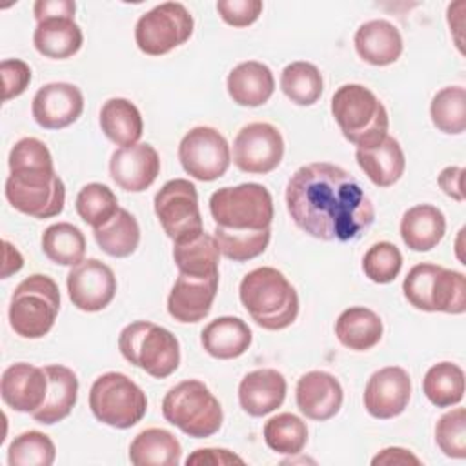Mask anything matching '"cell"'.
I'll use <instances>...</instances> for the list:
<instances>
[{"label": "cell", "instance_id": "6da1fadb", "mask_svg": "<svg viewBox=\"0 0 466 466\" xmlns=\"http://www.w3.org/2000/svg\"><path fill=\"white\" fill-rule=\"evenodd\" d=\"M286 206L299 229L326 242L355 240L375 220L359 180L329 162L299 167L288 182Z\"/></svg>", "mask_w": 466, "mask_h": 466}, {"label": "cell", "instance_id": "7a4b0ae2", "mask_svg": "<svg viewBox=\"0 0 466 466\" xmlns=\"http://www.w3.org/2000/svg\"><path fill=\"white\" fill-rule=\"evenodd\" d=\"M4 193L16 211L33 218H51L62 213L66 186L42 140L25 137L11 147Z\"/></svg>", "mask_w": 466, "mask_h": 466}, {"label": "cell", "instance_id": "3957f363", "mask_svg": "<svg viewBox=\"0 0 466 466\" xmlns=\"http://www.w3.org/2000/svg\"><path fill=\"white\" fill-rule=\"evenodd\" d=\"M238 297L249 317L264 329L279 331L299 315V295L282 271L262 266L244 275Z\"/></svg>", "mask_w": 466, "mask_h": 466}, {"label": "cell", "instance_id": "277c9868", "mask_svg": "<svg viewBox=\"0 0 466 466\" xmlns=\"http://www.w3.org/2000/svg\"><path fill=\"white\" fill-rule=\"evenodd\" d=\"M331 115L346 140L357 147L379 144L390 127L384 104L360 84H344L331 96Z\"/></svg>", "mask_w": 466, "mask_h": 466}, {"label": "cell", "instance_id": "5b68a950", "mask_svg": "<svg viewBox=\"0 0 466 466\" xmlns=\"http://www.w3.org/2000/svg\"><path fill=\"white\" fill-rule=\"evenodd\" d=\"M162 415L169 424L195 439L215 435L224 420L218 399L197 379L182 380L164 395Z\"/></svg>", "mask_w": 466, "mask_h": 466}, {"label": "cell", "instance_id": "8992f818", "mask_svg": "<svg viewBox=\"0 0 466 466\" xmlns=\"http://www.w3.org/2000/svg\"><path fill=\"white\" fill-rule=\"evenodd\" d=\"M60 311V289L42 273L25 277L9 302V326L22 339H42L55 326Z\"/></svg>", "mask_w": 466, "mask_h": 466}, {"label": "cell", "instance_id": "52a82bcc", "mask_svg": "<svg viewBox=\"0 0 466 466\" xmlns=\"http://www.w3.org/2000/svg\"><path fill=\"white\" fill-rule=\"evenodd\" d=\"M122 357L155 379H166L180 364L178 339L166 328L137 320L127 324L118 337Z\"/></svg>", "mask_w": 466, "mask_h": 466}, {"label": "cell", "instance_id": "ba28073f", "mask_svg": "<svg viewBox=\"0 0 466 466\" xmlns=\"http://www.w3.org/2000/svg\"><path fill=\"white\" fill-rule=\"evenodd\" d=\"M406 300L422 311L461 315L466 311V277L461 271L422 262L402 282Z\"/></svg>", "mask_w": 466, "mask_h": 466}, {"label": "cell", "instance_id": "9c48e42d", "mask_svg": "<svg viewBox=\"0 0 466 466\" xmlns=\"http://www.w3.org/2000/svg\"><path fill=\"white\" fill-rule=\"evenodd\" d=\"M89 408L98 422L127 430L144 419L147 397L127 375L107 371L91 384Z\"/></svg>", "mask_w": 466, "mask_h": 466}, {"label": "cell", "instance_id": "30bf717a", "mask_svg": "<svg viewBox=\"0 0 466 466\" xmlns=\"http://www.w3.org/2000/svg\"><path fill=\"white\" fill-rule=\"evenodd\" d=\"M209 213L226 229H266L273 222L271 193L257 182L220 187L209 197Z\"/></svg>", "mask_w": 466, "mask_h": 466}, {"label": "cell", "instance_id": "8fae6325", "mask_svg": "<svg viewBox=\"0 0 466 466\" xmlns=\"http://www.w3.org/2000/svg\"><path fill=\"white\" fill-rule=\"evenodd\" d=\"M193 16L184 4L164 2L137 20L135 42L142 53L160 56L186 44L193 35Z\"/></svg>", "mask_w": 466, "mask_h": 466}, {"label": "cell", "instance_id": "7c38bea8", "mask_svg": "<svg viewBox=\"0 0 466 466\" xmlns=\"http://www.w3.org/2000/svg\"><path fill=\"white\" fill-rule=\"evenodd\" d=\"M157 218L173 242L189 240L204 231L198 193L187 178L167 180L153 200Z\"/></svg>", "mask_w": 466, "mask_h": 466}, {"label": "cell", "instance_id": "4fadbf2b", "mask_svg": "<svg viewBox=\"0 0 466 466\" xmlns=\"http://www.w3.org/2000/svg\"><path fill=\"white\" fill-rule=\"evenodd\" d=\"M178 160L189 177L200 182H213L228 171L231 151L224 135L215 127L197 126L182 137Z\"/></svg>", "mask_w": 466, "mask_h": 466}, {"label": "cell", "instance_id": "5bb4252c", "mask_svg": "<svg viewBox=\"0 0 466 466\" xmlns=\"http://www.w3.org/2000/svg\"><path fill=\"white\" fill-rule=\"evenodd\" d=\"M282 157L284 138L273 124L251 122L233 140V164L244 173L266 175L279 167Z\"/></svg>", "mask_w": 466, "mask_h": 466}, {"label": "cell", "instance_id": "9a60e30c", "mask_svg": "<svg viewBox=\"0 0 466 466\" xmlns=\"http://www.w3.org/2000/svg\"><path fill=\"white\" fill-rule=\"evenodd\" d=\"M66 284L73 306L89 313L107 308L116 295V277L98 258H87L73 266Z\"/></svg>", "mask_w": 466, "mask_h": 466}, {"label": "cell", "instance_id": "2e32d148", "mask_svg": "<svg viewBox=\"0 0 466 466\" xmlns=\"http://www.w3.org/2000/svg\"><path fill=\"white\" fill-rule=\"evenodd\" d=\"M411 397V379L400 366H384L377 370L364 388L366 411L380 420L400 415Z\"/></svg>", "mask_w": 466, "mask_h": 466}, {"label": "cell", "instance_id": "e0dca14e", "mask_svg": "<svg viewBox=\"0 0 466 466\" xmlns=\"http://www.w3.org/2000/svg\"><path fill=\"white\" fill-rule=\"evenodd\" d=\"M82 111L84 95L69 82H49L42 86L31 104L33 118L44 129H64L76 122Z\"/></svg>", "mask_w": 466, "mask_h": 466}, {"label": "cell", "instance_id": "ac0fdd59", "mask_svg": "<svg viewBox=\"0 0 466 466\" xmlns=\"http://www.w3.org/2000/svg\"><path fill=\"white\" fill-rule=\"evenodd\" d=\"M160 173V157L157 149L147 144H135L120 147L111 155L109 175L115 184L129 193L146 191Z\"/></svg>", "mask_w": 466, "mask_h": 466}, {"label": "cell", "instance_id": "d6986e66", "mask_svg": "<svg viewBox=\"0 0 466 466\" xmlns=\"http://www.w3.org/2000/svg\"><path fill=\"white\" fill-rule=\"evenodd\" d=\"M217 289L218 275L198 277L178 273L167 297V311L182 324L198 322L211 311Z\"/></svg>", "mask_w": 466, "mask_h": 466}, {"label": "cell", "instance_id": "ffe728a7", "mask_svg": "<svg viewBox=\"0 0 466 466\" xmlns=\"http://www.w3.org/2000/svg\"><path fill=\"white\" fill-rule=\"evenodd\" d=\"M0 393L5 406L20 413L36 411L47 395V375L44 368L16 362L4 370Z\"/></svg>", "mask_w": 466, "mask_h": 466}, {"label": "cell", "instance_id": "44dd1931", "mask_svg": "<svg viewBox=\"0 0 466 466\" xmlns=\"http://www.w3.org/2000/svg\"><path fill=\"white\" fill-rule=\"evenodd\" d=\"M342 386L328 371L313 370L304 373L295 388V400L300 413L311 420H328L342 406Z\"/></svg>", "mask_w": 466, "mask_h": 466}, {"label": "cell", "instance_id": "7402d4cb", "mask_svg": "<svg viewBox=\"0 0 466 466\" xmlns=\"http://www.w3.org/2000/svg\"><path fill=\"white\" fill-rule=\"evenodd\" d=\"M286 379L273 368L253 370L238 384L240 408L251 417H264L282 406L286 399Z\"/></svg>", "mask_w": 466, "mask_h": 466}, {"label": "cell", "instance_id": "603a6c76", "mask_svg": "<svg viewBox=\"0 0 466 466\" xmlns=\"http://www.w3.org/2000/svg\"><path fill=\"white\" fill-rule=\"evenodd\" d=\"M357 55L371 66H390L402 55L400 31L388 20L377 18L364 22L353 36Z\"/></svg>", "mask_w": 466, "mask_h": 466}, {"label": "cell", "instance_id": "cb8c5ba5", "mask_svg": "<svg viewBox=\"0 0 466 466\" xmlns=\"http://www.w3.org/2000/svg\"><path fill=\"white\" fill-rule=\"evenodd\" d=\"M47 375V395L44 404L31 417L46 426L64 420L76 404L78 379L73 370L62 364L44 366Z\"/></svg>", "mask_w": 466, "mask_h": 466}, {"label": "cell", "instance_id": "d4e9b609", "mask_svg": "<svg viewBox=\"0 0 466 466\" xmlns=\"http://www.w3.org/2000/svg\"><path fill=\"white\" fill-rule=\"evenodd\" d=\"M226 87L235 104L244 107H258L271 98L275 91V78L266 64L248 60L240 62L229 71Z\"/></svg>", "mask_w": 466, "mask_h": 466}, {"label": "cell", "instance_id": "484cf974", "mask_svg": "<svg viewBox=\"0 0 466 466\" xmlns=\"http://www.w3.org/2000/svg\"><path fill=\"white\" fill-rule=\"evenodd\" d=\"M355 158L364 175L379 187L393 186L406 169L404 151L390 135L371 147H357Z\"/></svg>", "mask_w": 466, "mask_h": 466}, {"label": "cell", "instance_id": "4316f807", "mask_svg": "<svg viewBox=\"0 0 466 466\" xmlns=\"http://www.w3.org/2000/svg\"><path fill=\"white\" fill-rule=\"evenodd\" d=\"M251 328L238 317H218L206 324L200 333V342L206 353L220 360L244 355L251 346Z\"/></svg>", "mask_w": 466, "mask_h": 466}, {"label": "cell", "instance_id": "83f0119b", "mask_svg": "<svg viewBox=\"0 0 466 466\" xmlns=\"http://www.w3.org/2000/svg\"><path fill=\"white\" fill-rule=\"evenodd\" d=\"M84 35L75 18L69 16H53L36 22L33 33L35 49L55 60L69 58L80 51Z\"/></svg>", "mask_w": 466, "mask_h": 466}, {"label": "cell", "instance_id": "f1b7e54d", "mask_svg": "<svg viewBox=\"0 0 466 466\" xmlns=\"http://www.w3.org/2000/svg\"><path fill=\"white\" fill-rule=\"evenodd\" d=\"M446 233V218L442 211L431 204H417L410 208L400 220V237L413 251L433 249Z\"/></svg>", "mask_w": 466, "mask_h": 466}, {"label": "cell", "instance_id": "f546056e", "mask_svg": "<svg viewBox=\"0 0 466 466\" xmlns=\"http://www.w3.org/2000/svg\"><path fill=\"white\" fill-rule=\"evenodd\" d=\"M380 317L364 306H353L344 309L335 322V335L339 342L353 351H366L377 346L382 339Z\"/></svg>", "mask_w": 466, "mask_h": 466}, {"label": "cell", "instance_id": "4dcf8cb0", "mask_svg": "<svg viewBox=\"0 0 466 466\" xmlns=\"http://www.w3.org/2000/svg\"><path fill=\"white\" fill-rule=\"evenodd\" d=\"M182 446L164 428L142 430L129 444V461L135 466H178Z\"/></svg>", "mask_w": 466, "mask_h": 466}, {"label": "cell", "instance_id": "1f68e13d", "mask_svg": "<svg viewBox=\"0 0 466 466\" xmlns=\"http://www.w3.org/2000/svg\"><path fill=\"white\" fill-rule=\"evenodd\" d=\"M102 133L116 146L129 147L138 144L144 133V122L138 107L127 98H109L100 109Z\"/></svg>", "mask_w": 466, "mask_h": 466}, {"label": "cell", "instance_id": "d6a6232c", "mask_svg": "<svg viewBox=\"0 0 466 466\" xmlns=\"http://www.w3.org/2000/svg\"><path fill=\"white\" fill-rule=\"evenodd\" d=\"M218 244L215 237L206 231L189 240L173 242V260L178 268V273L198 277L218 275Z\"/></svg>", "mask_w": 466, "mask_h": 466}, {"label": "cell", "instance_id": "836d02e7", "mask_svg": "<svg viewBox=\"0 0 466 466\" xmlns=\"http://www.w3.org/2000/svg\"><path fill=\"white\" fill-rule=\"evenodd\" d=\"M98 248L115 258H126L135 253L140 242V228L137 218L124 208L104 226L93 229Z\"/></svg>", "mask_w": 466, "mask_h": 466}, {"label": "cell", "instance_id": "e575fe53", "mask_svg": "<svg viewBox=\"0 0 466 466\" xmlns=\"http://www.w3.org/2000/svg\"><path fill=\"white\" fill-rule=\"evenodd\" d=\"M42 251L51 262L73 268L84 260L86 237L76 226L56 222L42 233Z\"/></svg>", "mask_w": 466, "mask_h": 466}, {"label": "cell", "instance_id": "d590c367", "mask_svg": "<svg viewBox=\"0 0 466 466\" xmlns=\"http://www.w3.org/2000/svg\"><path fill=\"white\" fill-rule=\"evenodd\" d=\"M422 391L426 399L437 408H450L464 397V371L453 362L433 364L424 379Z\"/></svg>", "mask_w": 466, "mask_h": 466}, {"label": "cell", "instance_id": "8d00e7d4", "mask_svg": "<svg viewBox=\"0 0 466 466\" xmlns=\"http://www.w3.org/2000/svg\"><path fill=\"white\" fill-rule=\"evenodd\" d=\"M282 93L297 106H313L324 89L322 75L311 62L297 60L288 64L280 75Z\"/></svg>", "mask_w": 466, "mask_h": 466}, {"label": "cell", "instance_id": "74e56055", "mask_svg": "<svg viewBox=\"0 0 466 466\" xmlns=\"http://www.w3.org/2000/svg\"><path fill=\"white\" fill-rule=\"evenodd\" d=\"M213 237L220 253L233 262H248L262 255L271 238V228L266 229H226L215 226Z\"/></svg>", "mask_w": 466, "mask_h": 466}, {"label": "cell", "instance_id": "f35d334b", "mask_svg": "<svg viewBox=\"0 0 466 466\" xmlns=\"http://www.w3.org/2000/svg\"><path fill=\"white\" fill-rule=\"evenodd\" d=\"M433 126L448 135H461L466 129V91L462 86H448L435 93L430 104Z\"/></svg>", "mask_w": 466, "mask_h": 466}, {"label": "cell", "instance_id": "ab89813d", "mask_svg": "<svg viewBox=\"0 0 466 466\" xmlns=\"http://www.w3.org/2000/svg\"><path fill=\"white\" fill-rule=\"evenodd\" d=\"M266 444L280 455H297L308 442L306 422L293 413H279L264 424Z\"/></svg>", "mask_w": 466, "mask_h": 466}, {"label": "cell", "instance_id": "60d3db41", "mask_svg": "<svg viewBox=\"0 0 466 466\" xmlns=\"http://www.w3.org/2000/svg\"><path fill=\"white\" fill-rule=\"evenodd\" d=\"M75 208L78 217L86 224H89L93 229L104 226L120 209L118 198L113 193V189H109L106 184H100V182L86 184L76 195Z\"/></svg>", "mask_w": 466, "mask_h": 466}, {"label": "cell", "instance_id": "b9f144b4", "mask_svg": "<svg viewBox=\"0 0 466 466\" xmlns=\"http://www.w3.org/2000/svg\"><path fill=\"white\" fill-rule=\"evenodd\" d=\"M55 457V442L49 439V435L36 430L20 433L7 448L9 466H51Z\"/></svg>", "mask_w": 466, "mask_h": 466}, {"label": "cell", "instance_id": "7bdbcfd3", "mask_svg": "<svg viewBox=\"0 0 466 466\" xmlns=\"http://www.w3.org/2000/svg\"><path fill=\"white\" fill-rule=\"evenodd\" d=\"M402 268V253L391 242H377L373 244L362 258L364 275L377 284H388L395 280Z\"/></svg>", "mask_w": 466, "mask_h": 466}, {"label": "cell", "instance_id": "ee69618b", "mask_svg": "<svg viewBox=\"0 0 466 466\" xmlns=\"http://www.w3.org/2000/svg\"><path fill=\"white\" fill-rule=\"evenodd\" d=\"M435 442L446 457H466V410L453 408L446 411L435 426Z\"/></svg>", "mask_w": 466, "mask_h": 466}, {"label": "cell", "instance_id": "f6af8a7d", "mask_svg": "<svg viewBox=\"0 0 466 466\" xmlns=\"http://www.w3.org/2000/svg\"><path fill=\"white\" fill-rule=\"evenodd\" d=\"M264 4L260 0H218L220 18L233 27H248L258 20Z\"/></svg>", "mask_w": 466, "mask_h": 466}, {"label": "cell", "instance_id": "bcb514c9", "mask_svg": "<svg viewBox=\"0 0 466 466\" xmlns=\"http://www.w3.org/2000/svg\"><path fill=\"white\" fill-rule=\"evenodd\" d=\"M0 73H2V84H4V95H2L4 102H9L11 98L20 96L31 82V67L18 58L2 60Z\"/></svg>", "mask_w": 466, "mask_h": 466}, {"label": "cell", "instance_id": "7dc6e473", "mask_svg": "<svg viewBox=\"0 0 466 466\" xmlns=\"http://www.w3.org/2000/svg\"><path fill=\"white\" fill-rule=\"evenodd\" d=\"M242 464L244 459L235 455L233 451L229 450H224V448H200V450H195L187 459H186V464L187 466H195V464H209V466H224V464Z\"/></svg>", "mask_w": 466, "mask_h": 466}, {"label": "cell", "instance_id": "c3c4849f", "mask_svg": "<svg viewBox=\"0 0 466 466\" xmlns=\"http://www.w3.org/2000/svg\"><path fill=\"white\" fill-rule=\"evenodd\" d=\"M75 9L76 5L73 0H36L33 5L36 22L44 18H53V16L75 18Z\"/></svg>", "mask_w": 466, "mask_h": 466}, {"label": "cell", "instance_id": "681fc988", "mask_svg": "<svg viewBox=\"0 0 466 466\" xmlns=\"http://www.w3.org/2000/svg\"><path fill=\"white\" fill-rule=\"evenodd\" d=\"M462 177H464V169L461 166H448L441 171L437 184L439 187L457 202H464V193H462Z\"/></svg>", "mask_w": 466, "mask_h": 466}, {"label": "cell", "instance_id": "f907efd6", "mask_svg": "<svg viewBox=\"0 0 466 466\" xmlns=\"http://www.w3.org/2000/svg\"><path fill=\"white\" fill-rule=\"evenodd\" d=\"M373 466H391V464H420V459L417 455H413L410 450L406 448H399V446H390L380 450L373 459H371Z\"/></svg>", "mask_w": 466, "mask_h": 466}, {"label": "cell", "instance_id": "816d5d0a", "mask_svg": "<svg viewBox=\"0 0 466 466\" xmlns=\"http://www.w3.org/2000/svg\"><path fill=\"white\" fill-rule=\"evenodd\" d=\"M24 266V258L20 251L7 240H4V266H2V279H7L9 275L20 271Z\"/></svg>", "mask_w": 466, "mask_h": 466}]
</instances>
